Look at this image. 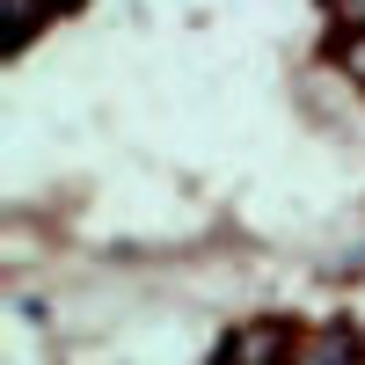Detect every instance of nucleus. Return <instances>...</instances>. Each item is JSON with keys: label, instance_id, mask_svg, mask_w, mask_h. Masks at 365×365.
I'll return each mask as SVG.
<instances>
[{"label": "nucleus", "instance_id": "1", "mask_svg": "<svg viewBox=\"0 0 365 365\" xmlns=\"http://www.w3.org/2000/svg\"><path fill=\"white\" fill-rule=\"evenodd\" d=\"M220 351H227V358H278L285 336H278V329H256V336H227Z\"/></svg>", "mask_w": 365, "mask_h": 365}, {"label": "nucleus", "instance_id": "2", "mask_svg": "<svg viewBox=\"0 0 365 365\" xmlns=\"http://www.w3.org/2000/svg\"><path fill=\"white\" fill-rule=\"evenodd\" d=\"M329 15H336L344 37H365V0H329Z\"/></svg>", "mask_w": 365, "mask_h": 365}]
</instances>
